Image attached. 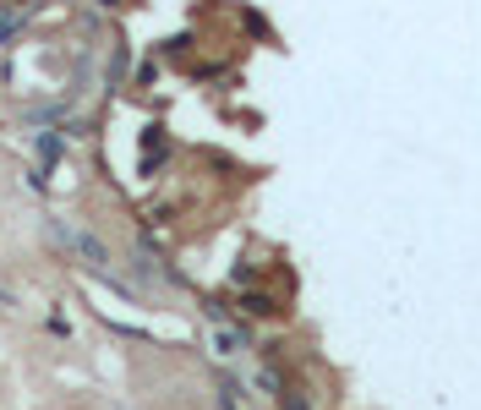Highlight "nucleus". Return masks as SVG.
<instances>
[{
  "label": "nucleus",
  "instance_id": "1",
  "mask_svg": "<svg viewBox=\"0 0 481 410\" xmlns=\"http://www.w3.org/2000/svg\"><path fill=\"white\" fill-rule=\"evenodd\" d=\"M66 241H72V252H83V257H88V268H99V273L110 268V246H104L99 236H88V230H72Z\"/></svg>",
  "mask_w": 481,
  "mask_h": 410
},
{
  "label": "nucleus",
  "instance_id": "2",
  "mask_svg": "<svg viewBox=\"0 0 481 410\" xmlns=\"http://www.w3.org/2000/svg\"><path fill=\"white\" fill-rule=\"evenodd\" d=\"M214 345H219V356H236V351H241V339H236V334H214Z\"/></svg>",
  "mask_w": 481,
  "mask_h": 410
},
{
  "label": "nucleus",
  "instance_id": "3",
  "mask_svg": "<svg viewBox=\"0 0 481 410\" xmlns=\"http://www.w3.org/2000/svg\"><path fill=\"white\" fill-rule=\"evenodd\" d=\"M0 307H17V301H12V290H0Z\"/></svg>",
  "mask_w": 481,
  "mask_h": 410
}]
</instances>
